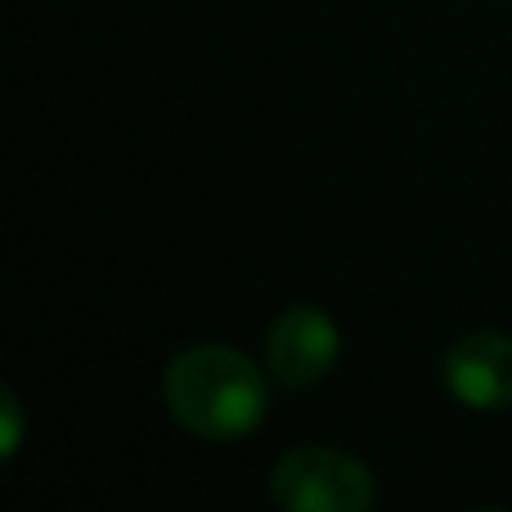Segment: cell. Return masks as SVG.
<instances>
[{"instance_id": "obj_6", "label": "cell", "mask_w": 512, "mask_h": 512, "mask_svg": "<svg viewBox=\"0 0 512 512\" xmlns=\"http://www.w3.org/2000/svg\"><path fill=\"white\" fill-rule=\"evenodd\" d=\"M477 512H508V508H477Z\"/></svg>"}, {"instance_id": "obj_4", "label": "cell", "mask_w": 512, "mask_h": 512, "mask_svg": "<svg viewBox=\"0 0 512 512\" xmlns=\"http://www.w3.org/2000/svg\"><path fill=\"white\" fill-rule=\"evenodd\" d=\"M441 378L463 409H477V414L508 409L512 405V337L495 333V328L463 333L445 351Z\"/></svg>"}, {"instance_id": "obj_2", "label": "cell", "mask_w": 512, "mask_h": 512, "mask_svg": "<svg viewBox=\"0 0 512 512\" xmlns=\"http://www.w3.org/2000/svg\"><path fill=\"white\" fill-rule=\"evenodd\" d=\"M270 499L283 512H373L378 481L355 454L333 445H301L274 463Z\"/></svg>"}, {"instance_id": "obj_1", "label": "cell", "mask_w": 512, "mask_h": 512, "mask_svg": "<svg viewBox=\"0 0 512 512\" xmlns=\"http://www.w3.org/2000/svg\"><path fill=\"white\" fill-rule=\"evenodd\" d=\"M162 396H167L171 418L203 441L252 436L270 414V387L252 355L216 342L180 351L167 364Z\"/></svg>"}, {"instance_id": "obj_3", "label": "cell", "mask_w": 512, "mask_h": 512, "mask_svg": "<svg viewBox=\"0 0 512 512\" xmlns=\"http://www.w3.org/2000/svg\"><path fill=\"white\" fill-rule=\"evenodd\" d=\"M337 355H342V333H337L333 315H324L310 301L279 310L265 328V373L283 391H306L324 382Z\"/></svg>"}, {"instance_id": "obj_5", "label": "cell", "mask_w": 512, "mask_h": 512, "mask_svg": "<svg viewBox=\"0 0 512 512\" xmlns=\"http://www.w3.org/2000/svg\"><path fill=\"white\" fill-rule=\"evenodd\" d=\"M5 459H18V450H23V405H18V391L5 387Z\"/></svg>"}]
</instances>
